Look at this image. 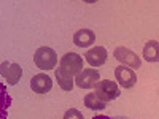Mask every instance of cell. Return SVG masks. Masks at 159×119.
Segmentation results:
<instances>
[{
  "label": "cell",
  "instance_id": "obj_13",
  "mask_svg": "<svg viewBox=\"0 0 159 119\" xmlns=\"http://www.w3.org/2000/svg\"><path fill=\"white\" fill-rule=\"evenodd\" d=\"M84 107H88L92 111H102V110L107 108V102L99 99L96 94H88L84 97Z\"/></svg>",
  "mask_w": 159,
  "mask_h": 119
},
{
  "label": "cell",
  "instance_id": "obj_15",
  "mask_svg": "<svg viewBox=\"0 0 159 119\" xmlns=\"http://www.w3.org/2000/svg\"><path fill=\"white\" fill-rule=\"evenodd\" d=\"M92 119H126V117H110V116H105V114H99V116H94Z\"/></svg>",
  "mask_w": 159,
  "mask_h": 119
},
{
  "label": "cell",
  "instance_id": "obj_1",
  "mask_svg": "<svg viewBox=\"0 0 159 119\" xmlns=\"http://www.w3.org/2000/svg\"><path fill=\"white\" fill-rule=\"evenodd\" d=\"M34 62L40 70H51V68H54L56 64H57V54H56L54 49H51L48 46H42L35 51Z\"/></svg>",
  "mask_w": 159,
  "mask_h": 119
},
{
  "label": "cell",
  "instance_id": "obj_3",
  "mask_svg": "<svg viewBox=\"0 0 159 119\" xmlns=\"http://www.w3.org/2000/svg\"><path fill=\"white\" fill-rule=\"evenodd\" d=\"M94 94L99 99H102L103 102H111V100L119 97V87L115 81H110V79H100L99 84L96 86Z\"/></svg>",
  "mask_w": 159,
  "mask_h": 119
},
{
  "label": "cell",
  "instance_id": "obj_6",
  "mask_svg": "<svg viewBox=\"0 0 159 119\" xmlns=\"http://www.w3.org/2000/svg\"><path fill=\"white\" fill-rule=\"evenodd\" d=\"M115 78H116V81L121 84V87H124V89L134 87L135 83H137V75H135L134 68H129L126 65H119L115 70Z\"/></svg>",
  "mask_w": 159,
  "mask_h": 119
},
{
  "label": "cell",
  "instance_id": "obj_10",
  "mask_svg": "<svg viewBox=\"0 0 159 119\" xmlns=\"http://www.w3.org/2000/svg\"><path fill=\"white\" fill-rule=\"evenodd\" d=\"M73 43L78 48H89L96 43V33L91 29H80L73 35Z\"/></svg>",
  "mask_w": 159,
  "mask_h": 119
},
{
  "label": "cell",
  "instance_id": "obj_2",
  "mask_svg": "<svg viewBox=\"0 0 159 119\" xmlns=\"http://www.w3.org/2000/svg\"><path fill=\"white\" fill-rule=\"evenodd\" d=\"M59 68L70 76H76L80 72H83V59L76 52H67L65 56H62Z\"/></svg>",
  "mask_w": 159,
  "mask_h": 119
},
{
  "label": "cell",
  "instance_id": "obj_12",
  "mask_svg": "<svg viewBox=\"0 0 159 119\" xmlns=\"http://www.w3.org/2000/svg\"><path fill=\"white\" fill-rule=\"evenodd\" d=\"M56 79H57V84L61 86L62 90H72L73 89V84H75V78L67 75L65 72H62L61 68L56 70Z\"/></svg>",
  "mask_w": 159,
  "mask_h": 119
},
{
  "label": "cell",
  "instance_id": "obj_5",
  "mask_svg": "<svg viewBox=\"0 0 159 119\" xmlns=\"http://www.w3.org/2000/svg\"><path fill=\"white\" fill-rule=\"evenodd\" d=\"M113 56H115V59L118 62H121L123 65H126V67H129V68H134L135 70V68H140L142 67L140 57L135 54L134 51H130V49H127L124 46L116 48L115 52H113Z\"/></svg>",
  "mask_w": 159,
  "mask_h": 119
},
{
  "label": "cell",
  "instance_id": "obj_8",
  "mask_svg": "<svg viewBox=\"0 0 159 119\" xmlns=\"http://www.w3.org/2000/svg\"><path fill=\"white\" fill-rule=\"evenodd\" d=\"M30 89L35 94H48L52 89V79L45 73H38L30 79Z\"/></svg>",
  "mask_w": 159,
  "mask_h": 119
},
{
  "label": "cell",
  "instance_id": "obj_14",
  "mask_svg": "<svg viewBox=\"0 0 159 119\" xmlns=\"http://www.w3.org/2000/svg\"><path fill=\"white\" fill-rule=\"evenodd\" d=\"M62 119H84V117H83V113L81 111H78L76 108H70V110L65 111V114H64Z\"/></svg>",
  "mask_w": 159,
  "mask_h": 119
},
{
  "label": "cell",
  "instance_id": "obj_7",
  "mask_svg": "<svg viewBox=\"0 0 159 119\" xmlns=\"http://www.w3.org/2000/svg\"><path fill=\"white\" fill-rule=\"evenodd\" d=\"M2 76L7 79L10 86L18 84V81L22 76V68L19 64H10V62H2Z\"/></svg>",
  "mask_w": 159,
  "mask_h": 119
},
{
  "label": "cell",
  "instance_id": "obj_11",
  "mask_svg": "<svg viewBox=\"0 0 159 119\" xmlns=\"http://www.w3.org/2000/svg\"><path fill=\"white\" fill-rule=\"evenodd\" d=\"M143 57L147 62H159V42L150 40L143 46Z\"/></svg>",
  "mask_w": 159,
  "mask_h": 119
},
{
  "label": "cell",
  "instance_id": "obj_9",
  "mask_svg": "<svg viewBox=\"0 0 159 119\" xmlns=\"http://www.w3.org/2000/svg\"><path fill=\"white\" fill-rule=\"evenodd\" d=\"M86 62L91 67H100L107 60V49L103 46H94L86 52Z\"/></svg>",
  "mask_w": 159,
  "mask_h": 119
},
{
  "label": "cell",
  "instance_id": "obj_4",
  "mask_svg": "<svg viewBox=\"0 0 159 119\" xmlns=\"http://www.w3.org/2000/svg\"><path fill=\"white\" fill-rule=\"evenodd\" d=\"M100 81V73L96 68H83L75 76V84L81 89H92Z\"/></svg>",
  "mask_w": 159,
  "mask_h": 119
}]
</instances>
